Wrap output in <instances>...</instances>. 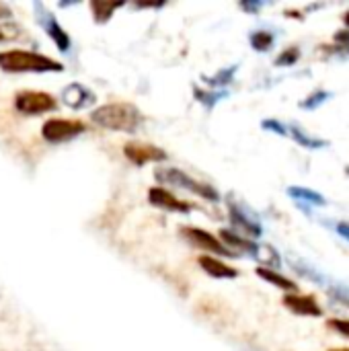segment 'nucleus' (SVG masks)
I'll return each instance as SVG.
<instances>
[{"instance_id": "nucleus-1", "label": "nucleus", "mask_w": 349, "mask_h": 351, "mask_svg": "<svg viewBox=\"0 0 349 351\" xmlns=\"http://www.w3.org/2000/svg\"><path fill=\"white\" fill-rule=\"evenodd\" d=\"M91 121L97 123L99 128H105V130L134 134L144 123V115L136 105L125 103V101H115V103H107V105L97 107L91 113Z\"/></svg>"}, {"instance_id": "nucleus-2", "label": "nucleus", "mask_w": 349, "mask_h": 351, "mask_svg": "<svg viewBox=\"0 0 349 351\" xmlns=\"http://www.w3.org/2000/svg\"><path fill=\"white\" fill-rule=\"evenodd\" d=\"M0 68L4 72H62L64 66L37 51L27 49H6L0 51Z\"/></svg>"}, {"instance_id": "nucleus-3", "label": "nucleus", "mask_w": 349, "mask_h": 351, "mask_svg": "<svg viewBox=\"0 0 349 351\" xmlns=\"http://www.w3.org/2000/svg\"><path fill=\"white\" fill-rule=\"evenodd\" d=\"M156 179L158 181H165V183H171V185H177V187H183V189H189L193 193H197L200 197H206L210 202H218V191L208 185V183H202L193 177H189L187 173L183 171H177V169H169V167H160L156 169Z\"/></svg>"}, {"instance_id": "nucleus-4", "label": "nucleus", "mask_w": 349, "mask_h": 351, "mask_svg": "<svg viewBox=\"0 0 349 351\" xmlns=\"http://www.w3.org/2000/svg\"><path fill=\"white\" fill-rule=\"evenodd\" d=\"M86 132V123L80 119H62V117H51L41 125V136L45 142L60 144L66 140H72L80 134Z\"/></svg>"}, {"instance_id": "nucleus-5", "label": "nucleus", "mask_w": 349, "mask_h": 351, "mask_svg": "<svg viewBox=\"0 0 349 351\" xmlns=\"http://www.w3.org/2000/svg\"><path fill=\"white\" fill-rule=\"evenodd\" d=\"M14 107L23 115H39L53 111L58 107V101L43 90H21L14 95Z\"/></svg>"}, {"instance_id": "nucleus-6", "label": "nucleus", "mask_w": 349, "mask_h": 351, "mask_svg": "<svg viewBox=\"0 0 349 351\" xmlns=\"http://www.w3.org/2000/svg\"><path fill=\"white\" fill-rule=\"evenodd\" d=\"M181 237L193 245L195 249H202V251H208L212 257L214 255H222V257H234L237 253L232 249H228L222 241H218L214 234H210L208 230H202V228H193V226H183L181 228Z\"/></svg>"}, {"instance_id": "nucleus-7", "label": "nucleus", "mask_w": 349, "mask_h": 351, "mask_svg": "<svg viewBox=\"0 0 349 351\" xmlns=\"http://www.w3.org/2000/svg\"><path fill=\"white\" fill-rule=\"evenodd\" d=\"M123 154L130 162L144 167L148 162H163L167 160V152L154 144H146V142H128L123 146Z\"/></svg>"}, {"instance_id": "nucleus-8", "label": "nucleus", "mask_w": 349, "mask_h": 351, "mask_svg": "<svg viewBox=\"0 0 349 351\" xmlns=\"http://www.w3.org/2000/svg\"><path fill=\"white\" fill-rule=\"evenodd\" d=\"M148 202L152 206H156V208H163V210H169V212H181V214H187L193 208L189 202L179 199L175 193L167 191L165 187H150L148 189Z\"/></svg>"}, {"instance_id": "nucleus-9", "label": "nucleus", "mask_w": 349, "mask_h": 351, "mask_svg": "<svg viewBox=\"0 0 349 351\" xmlns=\"http://www.w3.org/2000/svg\"><path fill=\"white\" fill-rule=\"evenodd\" d=\"M282 302H284V306H286L290 313H294V315H298V317H321V315H323L319 302H317L313 296L288 294V296H284Z\"/></svg>"}, {"instance_id": "nucleus-10", "label": "nucleus", "mask_w": 349, "mask_h": 351, "mask_svg": "<svg viewBox=\"0 0 349 351\" xmlns=\"http://www.w3.org/2000/svg\"><path fill=\"white\" fill-rule=\"evenodd\" d=\"M197 263H200V267H202L208 276H212V278H216V280H232V278L239 276V271H237L234 267H230L228 263H224L222 259L212 257V255H202V257L197 259Z\"/></svg>"}, {"instance_id": "nucleus-11", "label": "nucleus", "mask_w": 349, "mask_h": 351, "mask_svg": "<svg viewBox=\"0 0 349 351\" xmlns=\"http://www.w3.org/2000/svg\"><path fill=\"white\" fill-rule=\"evenodd\" d=\"M220 239L224 241L226 247H237V249H241V251H245V253H249L253 257H259V251H261L259 245H255V243H251V241H247V239H243V237H239V234H234L230 230H220Z\"/></svg>"}, {"instance_id": "nucleus-12", "label": "nucleus", "mask_w": 349, "mask_h": 351, "mask_svg": "<svg viewBox=\"0 0 349 351\" xmlns=\"http://www.w3.org/2000/svg\"><path fill=\"white\" fill-rule=\"evenodd\" d=\"M64 101H66V105H70L74 109H80V107H84L86 103L93 101V95L82 84H70L64 90Z\"/></svg>"}, {"instance_id": "nucleus-13", "label": "nucleus", "mask_w": 349, "mask_h": 351, "mask_svg": "<svg viewBox=\"0 0 349 351\" xmlns=\"http://www.w3.org/2000/svg\"><path fill=\"white\" fill-rule=\"evenodd\" d=\"M288 195L292 197V199H296V202H300V204H309V206H327V199L321 195V193H317V191H313V189H306V187H288Z\"/></svg>"}, {"instance_id": "nucleus-14", "label": "nucleus", "mask_w": 349, "mask_h": 351, "mask_svg": "<svg viewBox=\"0 0 349 351\" xmlns=\"http://www.w3.org/2000/svg\"><path fill=\"white\" fill-rule=\"evenodd\" d=\"M230 220H232L234 226H239V228L245 230L247 234H251V237H261V226H259L257 222L249 220V218H247L237 206H232V204H230Z\"/></svg>"}, {"instance_id": "nucleus-15", "label": "nucleus", "mask_w": 349, "mask_h": 351, "mask_svg": "<svg viewBox=\"0 0 349 351\" xmlns=\"http://www.w3.org/2000/svg\"><path fill=\"white\" fill-rule=\"evenodd\" d=\"M255 274H257L261 280H265L267 284H274V286H278V288H282V290H288V292H294V290H296V284H294L292 280H288V278H284V276L276 274L274 269L257 267V269H255Z\"/></svg>"}, {"instance_id": "nucleus-16", "label": "nucleus", "mask_w": 349, "mask_h": 351, "mask_svg": "<svg viewBox=\"0 0 349 351\" xmlns=\"http://www.w3.org/2000/svg\"><path fill=\"white\" fill-rule=\"evenodd\" d=\"M290 136L300 144V146H304V148H309V150H319V148H325V146H329V140H323V138H313V136H309V134H304L300 128H296V125H290Z\"/></svg>"}, {"instance_id": "nucleus-17", "label": "nucleus", "mask_w": 349, "mask_h": 351, "mask_svg": "<svg viewBox=\"0 0 349 351\" xmlns=\"http://www.w3.org/2000/svg\"><path fill=\"white\" fill-rule=\"evenodd\" d=\"M121 2H103V0H93L91 2V10H93V16L97 23H105L115 8H119Z\"/></svg>"}, {"instance_id": "nucleus-18", "label": "nucleus", "mask_w": 349, "mask_h": 351, "mask_svg": "<svg viewBox=\"0 0 349 351\" xmlns=\"http://www.w3.org/2000/svg\"><path fill=\"white\" fill-rule=\"evenodd\" d=\"M47 31H49V37L56 41V45L60 47V51H66L68 47H70V37H68V33L51 19L49 23H47Z\"/></svg>"}, {"instance_id": "nucleus-19", "label": "nucleus", "mask_w": 349, "mask_h": 351, "mask_svg": "<svg viewBox=\"0 0 349 351\" xmlns=\"http://www.w3.org/2000/svg\"><path fill=\"white\" fill-rule=\"evenodd\" d=\"M249 41H251L253 49H257V51H267V49L274 45V35H272L269 31H255V33H251Z\"/></svg>"}, {"instance_id": "nucleus-20", "label": "nucleus", "mask_w": 349, "mask_h": 351, "mask_svg": "<svg viewBox=\"0 0 349 351\" xmlns=\"http://www.w3.org/2000/svg\"><path fill=\"white\" fill-rule=\"evenodd\" d=\"M331 97H333V93H329V90H315V93H313V95H309L304 101H300V107H302V109L313 111V109L321 107L325 101H329Z\"/></svg>"}, {"instance_id": "nucleus-21", "label": "nucleus", "mask_w": 349, "mask_h": 351, "mask_svg": "<svg viewBox=\"0 0 349 351\" xmlns=\"http://www.w3.org/2000/svg\"><path fill=\"white\" fill-rule=\"evenodd\" d=\"M294 265V269L296 271H300L302 276H306V278H311L313 282H317V284H327V280H325V276L319 271V269H315V267H311L309 263H304V261H298V263H292Z\"/></svg>"}, {"instance_id": "nucleus-22", "label": "nucleus", "mask_w": 349, "mask_h": 351, "mask_svg": "<svg viewBox=\"0 0 349 351\" xmlns=\"http://www.w3.org/2000/svg\"><path fill=\"white\" fill-rule=\"evenodd\" d=\"M300 60V49L298 47H286L278 58H276V66L284 68V66H294Z\"/></svg>"}, {"instance_id": "nucleus-23", "label": "nucleus", "mask_w": 349, "mask_h": 351, "mask_svg": "<svg viewBox=\"0 0 349 351\" xmlns=\"http://www.w3.org/2000/svg\"><path fill=\"white\" fill-rule=\"evenodd\" d=\"M329 296H331L333 300H339V302H344V304H348L349 306L348 288H344V286H333V288H329Z\"/></svg>"}, {"instance_id": "nucleus-24", "label": "nucleus", "mask_w": 349, "mask_h": 351, "mask_svg": "<svg viewBox=\"0 0 349 351\" xmlns=\"http://www.w3.org/2000/svg\"><path fill=\"white\" fill-rule=\"evenodd\" d=\"M327 327L333 329V331H337V333H341V335H346V337H349V321H344V319H331V321H327Z\"/></svg>"}, {"instance_id": "nucleus-25", "label": "nucleus", "mask_w": 349, "mask_h": 351, "mask_svg": "<svg viewBox=\"0 0 349 351\" xmlns=\"http://www.w3.org/2000/svg\"><path fill=\"white\" fill-rule=\"evenodd\" d=\"M335 43H339V49H341V53H346V56H349V31H337L335 33Z\"/></svg>"}, {"instance_id": "nucleus-26", "label": "nucleus", "mask_w": 349, "mask_h": 351, "mask_svg": "<svg viewBox=\"0 0 349 351\" xmlns=\"http://www.w3.org/2000/svg\"><path fill=\"white\" fill-rule=\"evenodd\" d=\"M263 128L265 130H272V132H276V134H282V136H288V130L280 123V121H274V119H267V121H263Z\"/></svg>"}, {"instance_id": "nucleus-27", "label": "nucleus", "mask_w": 349, "mask_h": 351, "mask_svg": "<svg viewBox=\"0 0 349 351\" xmlns=\"http://www.w3.org/2000/svg\"><path fill=\"white\" fill-rule=\"evenodd\" d=\"M335 232H337L339 237H344L346 241H349V222H339V224H335Z\"/></svg>"}, {"instance_id": "nucleus-28", "label": "nucleus", "mask_w": 349, "mask_h": 351, "mask_svg": "<svg viewBox=\"0 0 349 351\" xmlns=\"http://www.w3.org/2000/svg\"><path fill=\"white\" fill-rule=\"evenodd\" d=\"M346 25L349 27V12H346Z\"/></svg>"}, {"instance_id": "nucleus-29", "label": "nucleus", "mask_w": 349, "mask_h": 351, "mask_svg": "<svg viewBox=\"0 0 349 351\" xmlns=\"http://www.w3.org/2000/svg\"><path fill=\"white\" fill-rule=\"evenodd\" d=\"M4 39V33H2V29H0V41Z\"/></svg>"}, {"instance_id": "nucleus-30", "label": "nucleus", "mask_w": 349, "mask_h": 351, "mask_svg": "<svg viewBox=\"0 0 349 351\" xmlns=\"http://www.w3.org/2000/svg\"><path fill=\"white\" fill-rule=\"evenodd\" d=\"M331 351H349V348H348V350H331Z\"/></svg>"}, {"instance_id": "nucleus-31", "label": "nucleus", "mask_w": 349, "mask_h": 351, "mask_svg": "<svg viewBox=\"0 0 349 351\" xmlns=\"http://www.w3.org/2000/svg\"><path fill=\"white\" fill-rule=\"evenodd\" d=\"M346 175H348V177H349V167H348V169H346Z\"/></svg>"}]
</instances>
